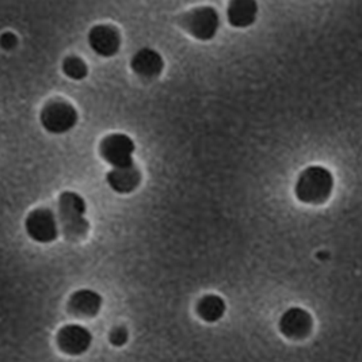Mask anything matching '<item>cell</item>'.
I'll list each match as a JSON object with an SVG mask.
<instances>
[{"instance_id":"cell-14","label":"cell","mask_w":362,"mask_h":362,"mask_svg":"<svg viewBox=\"0 0 362 362\" xmlns=\"http://www.w3.org/2000/svg\"><path fill=\"white\" fill-rule=\"evenodd\" d=\"M226 308V301L221 297L217 295H206L199 298L197 313L202 320L208 323H214L224 316Z\"/></svg>"},{"instance_id":"cell-5","label":"cell","mask_w":362,"mask_h":362,"mask_svg":"<svg viewBox=\"0 0 362 362\" xmlns=\"http://www.w3.org/2000/svg\"><path fill=\"white\" fill-rule=\"evenodd\" d=\"M134 143L132 139L122 133L106 136L100 143L102 158L115 168H127L133 165Z\"/></svg>"},{"instance_id":"cell-13","label":"cell","mask_w":362,"mask_h":362,"mask_svg":"<svg viewBox=\"0 0 362 362\" xmlns=\"http://www.w3.org/2000/svg\"><path fill=\"white\" fill-rule=\"evenodd\" d=\"M227 16L233 28L245 29L255 22L258 16V4L254 0H233L228 6Z\"/></svg>"},{"instance_id":"cell-8","label":"cell","mask_w":362,"mask_h":362,"mask_svg":"<svg viewBox=\"0 0 362 362\" xmlns=\"http://www.w3.org/2000/svg\"><path fill=\"white\" fill-rule=\"evenodd\" d=\"M93 342V335L81 325H66L57 334V345L69 356L86 353Z\"/></svg>"},{"instance_id":"cell-10","label":"cell","mask_w":362,"mask_h":362,"mask_svg":"<svg viewBox=\"0 0 362 362\" xmlns=\"http://www.w3.org/2000/svg\"><path fill=\"white\" fill-rule=\"evenodd\" d=\"M131 66L134 74H137L139 76L146 79H153L162 74L165 68V62L156 50L144 48L136 52L131 62Z\"/></svg>"},{"instance_id":"cell-7","label":"cell","mask_w":362,"mask_h":362,"mask_svg":"<svg viewBox=\"0 0 362 362\" xmlns=\"http://www.w3.org/2000/svg\"><path fill=\"white\" fill-rule=\"evenodd\" d=\"M279 326L282 335L289 339L300 341L311 334L313 327V316L300 307H292L282 313Z\"/></svg>"},{"instance_id":"cell-6","label":"cell","mask_w":362,"mask_h":362,"mask_svg":"<svg viewBox=\"0 0 362 362\" xmlns=\"http://www.w3.org/2000/svg\"><path fill=\"white\" fill-rule=\"evenodd\" d=\"M25 228L28 235L38 243H50L59 236V226L54 214L48 208H38L30 212Z\"/></svg>"},{"instance_id":"cell-9","label":"cell","mask_w":362,"mask_h":362,"mask_svg":"<svg viewBox=\"0 0 362 362\" xmlns=\"http://www.w3.org/2000/svg\"><path fill=\"white\" fill-rule=\"evenodd\" d=\"M88 44L99 56L112 57L121 48V34L112 25H97L90 30Z\"/></svg>"},{"instance_id":"cell-12","label":"cell","mask_w":362,"mask_h":362,"mask_svg":"<svg viewBox=\"0 0 362 362\" xmlns=\"http://www.w3.org/2000/svg\"><path fill=\"white\" fill-rule=\"evenodd\" d=\"M69 311L78 316H95L102 307V296L91 289H81L69 298Z\"/></svg>"},{"instance_id":"cell-17","label":"cell","mask_w":362,"mask_h":362,"mask_svg":"<svg viewBox=\"0 0 362 362\" xmlns=\"http://www.w3.org/2000/svg\"><path fill=\"white\" fill-rule=\"evenodd\" d=\"M18 40L16 34L4 33L1 35V47L4 49L10 50L17 47Z\"/></svg>"},{"instance_id":"cell-16","label":"cell","mask_w":362,"mask_h":362,"mask_svg":"<svg viewBox=\"0 0 362 362\" xmlns=\"http://www.w3.org/2000/svg\"><path fill=\"white\" fill-rule=\"evenodd\" d=\"M112 345L121 347L128 342V331L125 327H115L109 337Z\"/></svg>"},{"instance_id":"cell-15","label":"cell","mask_w":362,"mask_h":362,"mask_svg":"<svg viewBox=\"0 0 362 362\" xmlns=\"http://www.w3.org/2000/svg\"><path fill=\"white\" fill-rule=\"evenodd\" d=\"M63 72L69 79L83 81L88 74V66L78 56H68L63 62Z\"/></svg>"},{"instance_id":"cell-3","label":"cell","mask_w":362,"mask_h":362,"mask_svg":"<svg viewBox=\"0 0 362 362\" xmlns=\"http://www.w3.org/2000/svg\"><path fill=\"white\" fill-rule=\"evenodd\" d=\"M45 131L54 134L69 132L78 122L76 109L64 99H52L40 115Z\"/></svg>"},{"instance_id":"cell-1","label":"cell","mask_w":362,"mask_h":362,"mask_svg":"<svg viewBox=\"0 0 362 362\" xmlns=\"http://www.w3.org/2000/svg\"><path fill=\"white\" fill-rule=\"evenodd\" d=\"M334 177L326 167L310 165L297 178L295 193L298 201L308 205L325 204L332 193Z\"/></svg>"},{"instance_id":"cell-11","label":"cell","mask_w":362,"mask_h":362,"mask_svg":"<svg viewBox=\"0 0 362 362\" xmlns=\"http://www.w3.org/2000/svg\"><path fill=\"white\" fill-rule=\"evenodd\" d=\"M106 181L115 193L128 194L139 187L141 182V173L134 165L127 168H113L107 174Z\"/></svg>"},{"instance_id":"cell-2","label":"cell","mask_w":362,"mask_h":362,"mask_svg":"<svg viewBox=\"0 0 362 362\" xmlns=\"http://www.w3.org/2000/svg\"><path fill=\"white\" fill-rule=\"evenodd\" d=\"M86 201L75 192H64L59 198V220L68 240L83 239L90 224L86 218Z\"/></svg>"},{"instance_id":"cell-4","label":"cell","mask_w":362,"mask_h":362,"mask_svg":"<svg viewBox=\"0 0 362 362\" xmlns=\"http://www.w3.org/2000/svg\"><path fill=\"white\" fill-rule=\"evenodd\" d=\"M182 22L186 32L201 41H209L214 38L220 28L218 14L211 6L190 10L183 17Z\"/></svg>"}]
</instances>
